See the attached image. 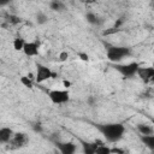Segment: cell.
I'll use <instances>...</instances> for the list:
<instances>
[{"label": "cell", "instance_id": "cell-19", "mask_svg": "<svg viewBox=\"0 0 154 154\" xmlns=\"http://www.w3.org/2000/svg\"><path fill=\"white\" fill-rule=\"evenodd\" d=\"M19 82L25 87V88H29V89H31L32 87H34V79H31V78H29L28 76H22L20 78H19Z\"/></svg>", "mask_w": 154, "mask_h": 154}, {"label": "cell", "instance_id": "cell-5", "mask_svg": "<svg viewBox=\"0 0 154 154\" xmlns=\"http://www.w3.org/2000/svg\"><path fill=\"white\" fill-rule=\"evenodd\" d=\"M48 99L54 105H64L70 100V93L67 89H53L47 93Z\"/></svg>", "mask_w": 154, "mask_h": 154}, {"label": "cell", "instance_id": "cell-25", "mask_svg": "<svg viewBox=\"0 0 154 154\" xmlns=\"http://www.w3.org/2000/svg\"><path fill=\"white\" fill-rule=\"evenodd\" d=\"M34 129H35V131H42V129H41V124L38 123V124H36V126H34Z\"/></svg>", "mask_w": 154, "mask_h": 154}, {"label": "cell", "instance_id": "cell-9", "mask_svg": "<svg viewBox=\"0 0 154 154\" xmlns=\"http://www.w3.org/2000/svg\"><path fill=\"white\" fill-rule=\"evenodd\" d=\"M40 52V43L36 41H26L24 48H23V53L26 57H36L38 55Z\"/></svg>", "mask_w": 154, "mask_h": 154}, {"label": "cell", "instance_id": "cell-7", "mask_svg": "<svg viewBox=\"0 0 154 154\" xmlns=\"http://www.w3.org/2000/svg\"><path fill=\"white\" fill-rule=\"evenodd\" d=\"M137 76L143 83L154 82V67L153 66H141L137 71Z\"/></svg>", "mask_w": 154, "mask_h": 154}, {"label": "cell", "instance_id": "cell-4", "mask_svg": "<svg viewBox=\"0 0 154 154\" xmlns=\"http://www.w3.org/2000/svg\"><path fill=\"white\" fill-rule=\"evenodd\" d=\"M57 73L52 71L48 66L36 63V71H35V82L36 83H43L51 78H55Z\"/></svg>", "mask_w": 154, "mask_h": 154}, {"label": "cell", "instance_id": "cell-22", "mask_svg": "<svg viewBox=\"0 0 154 154\" xmlns=\"http://www.w3.org/2000/svg\"><path fill=\"white\" fill-rule=\"evenodd\" d=\"M78 58L82 61H89V55L87 53H78Z\"/></svg>", "mask_w": 154, "mask_h": 154}, {"label": "cell", "instance_id": "cell-15", "mask_svg": "<svg viewBox=\"0 0 154 154\" xmlns=\"http://www.w3.org/2000/svg\"><path fill=\"white\" fill-rule=\"evenodd\" d=\"M49 7H51V10H53L55 12H63V11L66 10V5L63 1H60V0H53V1H51L49 2Z\"/></svg>", "mask_w": 154, "mask_h": 154}, {"label": "cell", "instance_id": "cell-13", "mask_svg": "<svg viewBox=\"0 0 154 154\" xmlns=\"http://www.w3.org/2000/svg\"><path fill=\"white\" fill-rule=\"evenodd\" d=\"M85 20H87L90 25H100V24L102 23V19H101L96 13H94V12H91V11H89V12L85 13Z\"/></svg>", "mask_w": 154, "mask_h": 154}, {"label": "cell", "instance_id": "cell-20", "mask_svg": "<svg viewBox=\"0 0 154 154\" xmlns=\"http://www.w3.org/2000/svg\"><path fill=\"white\" fill-rule=\"evenodd\" d=\"M8 19H10V23H12V24H18L22 22V19L19 17H16V16H10Z\"/></svg>", "mask_w": 154, "mask_h": 154}, {"label": "cell", "instance_id": "cell-24", "mask_svg": "<svg viewBox=\"0 0 154 154\" xmlns=\"http://www.w3.org/2000/svg\"><path fill=\"white\" fill-rule=\"evenodd\" d=\"M63 85H64V87L67 89V88H70V87H71V82H70V81L64 79V81H63Z\"/></svg>", "mask_w": 154, "mask_h": 154}, {"label": "cell", "instance_id": "cell-8", "mask_svg": "<svg viewBox=\"0 0 154 154\" xmlns=\"http://www.w3.org/2000/svg\"><path fill=\"white\" fill-rule=\"evenodd\" d=\"M55 147L59 150V154H76L77 150V144L72 141H66V142H55Z\"/></svg>", "mask_w": 154, "mask_h": 154}, {"label": "cell", "instance_id": "cell-18", "mask_svg": "<svg viewBox=\"0 0 154 154\" xmlns=\"http://www.w3.org/2000/svg\"><path fill=\"white\" fill-rule=\"evenodd\" d=\"M95 154H113V153H112V148L106 146V143H103V144H99Z\"/></svg>", "mask_w": 154, "mask_h": 154}, {"label": "cell", "instance_id": "cell-27", "mask_svg": "<svg viewBox=\"0 0 154 154\" xmlns=\"http://www.w3.org/2000/svg\"><path fill=\"white\" fill-rule=\"evenodd\" d=\"M152 66H153V67H154V63H153V65H152Z\"/></svg>", "mask_w": 154, "mask_h": 154}, {"label": "cell", "instance_id": "cell-3", "mask_svg": "<svg viewBox=\"0 0 154 154\" xmlns=\"http://www.w3.org/2000/svg\"><path fill=\"white\" fill-rule=\"evenodd\" d=\"M141 67V65L137 61H130L126 64H114L113 69L119 72L123 78H132L135 76H137V71Z\"/></svg>", "mask_w": 154, "mask_h": 154}, {"label": "cell", "instance_id": "cell-21", "mask_svg": "<svg viewBox=\"0 0 154 154\" xmlns=\"http://www.w3.org/2000/svg\"><path fill=\"white\" fill-rule=\"evenodd\" d=\"M67 58H69V53L67 52H61L59 54V61H65V60H67Z\"/></svg>", "mask_w": 154, "mask_h": 154}, {"label": "cell", "instance_id": "cell-11", "mask_svg": "<svg viewBox=\"0 0 154 154\" xmlns=\"http://www.w3.org/2000/svg\"><path fill=\"white\" fill-rule=\"evenodd\" d=\"M81 144H82V153L83 154H95L96 153V149L99 147V144H97L96 141H93V142L81 141Z\"/></svg>", "mask_w": 154, "mask_h": 154}, {"label": "cell", "instance_id": "cell-10", "mask_svg": "<svg viewBox=\"0 0 154 154\" xmlns=\"http://www.w3.org/2000/svg\"><path fill=\"white\" fill-rule=\"evenodd\" d=\"M14 135V131L11 129V128H7V126H4L0 129V142L2 144H8L10 141L12 140Z\"/></svg>", "mask_w": 154, "mask_h": 154}, {"label": "cell", "instance_id": "cell-14", "mask_svg": "<svg viewBox=\"0 0 154 154\" xmlns=\"http://www.w3.org/2000/svg\"><path fill=\"white\" fill-rule=\"evenodd\" d=\"M140 140L144 144V147H147L149 150L154 152V134L153 135H147V136L140 135Z\"/></svg>", "mask_w": 154, "mask_h": 154}, {"label": "cell", "instance_id": "cell-26", "mask_svg": "<svg viewBox=\"0 0 154 154\" xmlns=\"http://www.w3.org/2000/svg\"><path fill=\"white\" fill-rule=\"evenodd\" d=\"M152 7H153V10H154V2H153V4H152Z\"/></svg>", "mask_w": 154, "mask_h": 154}, {"label": "cell", "instance_id": "cell-6", "mask_svg": "<svg viewBox=\"0 0 154 154\" xmlns=\"http://www.w3.org/2000/svg\"><path fill=\"white\" fill-rule=\"evenodd\" d=\"M28 143H29L28 134L18 131V132H14V135H13L12 140L10 141L8 146H10L11 149H20V148H24Z\"/></svg>", "mask_w": 154, "mask_h": 154}, {"label": "cell", "instance_id": "cell-16", "mask_svg": "<svg viewBox=\"0 0 154 154\" xmlns=\"http://www.w3.org/2000/svg\"><path fill=\"white\" fill-rule=\"evenodd\" d=\"M25 43H26V41H25L23 37L18 36V37H16V38L13 40V42H12V46H13V49H14V51H17V52L22 51V52H23V48H24Z\"/></svg>", "mask_w": 154, "mask_h": 154}, {"label": "cell", "instance_id": "cell-12", "mask_svg": "<svg viewBox=\"0 0 154 154\" xmlns=\"http://www.w3.org/2000/svg\"><path fill=\"white\" fill-rule=\"evenodd\" d=\"M137 128V131L140 132V135L142 136H147V135H153L154 134V128L149 124H146V123H138L136 125Z\"/></svg>", "mask_w": 154, "mask_h": 154}, {"label": "cell", "instance_id": "cell-23", "mask_svg": "<svg viewBox=\"0 0 154 154\" xmlns=\"http://www.w3.org/2000/svg\"><path fill=\"white\" fill-rule=\"evenodd\" d=\"M112 153L113 154H125V150L120 149V148H112Z\"/></svg>", "mask_w": 154, "mask_h": 154}, {"label": "cell", "instance_id": "cell-28", "mask_svg": "<svg viewBox=\"0 0 154 154\" xmlns=\"http://www.w3.org/2000/svg\"><path fill=\"white\" fill-rule=\"evenodd\" d=\"M153 122H154V119H153Z\"/></svg>", "mask_w": 154, "mask_h": 154}, {"label": "cell", "instance_id": "cell-2", "mask_svg": "<svg viewBox=\"0 0 154 154\" xmlns=\"http://www.w3.org/2000/svg\"><path fill=\"white\" fill-rule=\"evenodd\" d=\"M132 54L130 47L126 46H108L106 48V58L113 64H120V61Z\"/></svg>", "mask_w": 154, "mask_h": 154}, {"label": "cell", "instance_id": "cell-17", "mask_svg": "<svg viewBox=\"0 0 154 154\" xmlns=\"http://www.w3.org/2000/svg\"><path fill=\"white\" fill-rule=\"evenodd\" d=\"M48 20H49V18H48V16L43 11H38L36 13V16H35V22L38 25H45L46 23H48Z\"/></svg>", "mask_w": 154, "mask_h": 154}, {"label": "cell", "instance_id": "cell-1", "mask_svg": "<svg viewBox=\"0 0 154 154\" xmlns=\"http://www.w3.org/2000/svg\"><path fill=\"white\" fill-rule=\"evenodd\" d=\"M96 130L103 136V138L109 143L119 142L126 129L125 125L122 123H103V124H95Z\"/></svg>", "mask_w": 154, "mask_h": 154}]
</instances>
